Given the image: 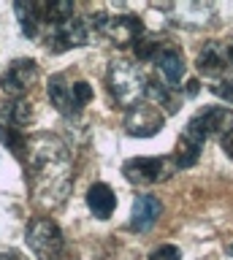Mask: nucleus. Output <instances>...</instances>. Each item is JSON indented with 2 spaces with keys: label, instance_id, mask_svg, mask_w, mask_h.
<instances>
[{
  "label": "nucleus",
  "instance_id": "22",
  "mask_svg": "<svg viewBox=\"0 0 233 260\" xmlns=\"http://www.w3.org/2000/svg\"><path fill=\"white\" fill-rule=\"evenodd\" d=\"M212 92L217 98H222V101L233 103V79H222V81H217V84H212Z\"/></svg>",
  "mask_w": 233,
  "mask_h": 260
},
{
  "label": "nucleus",
  "instance_id": "12",
  "mask_svg": "<svg viewBox=\"0 0 233 260\" xmlns=\"http://www.w3.org/2000/svg\"><path fill=\"white\" fill-rule=\"evenodd\" d=\"M87 206H90V211L98 219H109L117 209V195L109 184L98 182V184H92L90 190H87Z\"/></svg>",
  "mask_w": 233,
  "mask_h": 260
},
{
  "label": "nucleus",
  "instance_id": "15",
  "mask_svg": "<svg viewBox=\"0 0 233 260\" xmlns=\"http://www.w3.org/2000/svg\"><path fill=\"white\" fill-rule=\"evenodd\" d=\"M155 65L165 76L168 84H179L182 76H184V57L176 52V49H163V52L155 57Z\"/></svg>",
  "mask_w": 233,
  "mask_h": 260
},
{
  "label": "nucleus",
  "instance_id": "3",
  "mask_svg": "<svg viewBox=\"0 0 233 260\" xmlns=\"http://www.w3.org/2000/svg\"><path fill=\"white\" fill-rule=\"evenodd\" d=\"M49 101L62 117H76L92 101V87L87 81H68L65 73L49 79Z\"/></svg>",
  "mask_w": 233,
  "mask_h": 260
},
{
  "label": "nucleus",
  "instance_id": "19",
  "mask_svg": "<svg viewBox=\"0 0 233 260\" xmlns=\"http://www.w3.org/2000/svg\"><path fill=\"white\" fill-rule=\"evenodd\" d=\"M133 52H136V57H139V60H155V57L163 52V44H160L157 36L141 32V36L133 41Z\"/></svg>",
  "mask_w": 233,
  "mask_h": 260
},
{
  "label": "nucleus",
  "instance_id": "6",
  "mask_svg": "<svg viewBox=\"0 0 233 260\" xmlns=\"http://www.w3.org/2000/svg\"><path fill=\"white\" fill-rule=\"evenodd\" d=\"M230 125H233V111L230 109H222V106H206V109H201L195 117L187 122V127H184L182 136L204 144L209 136L225 133Z\"/></svg>",
  "mask_w": 233,
  "mask_h": 260
},
{
  "label": "nucleus",
  "instance_id": "23",
  "mask_svg": "<svg viewBox=\"0 0 233 260\" xmlns=\"http://www.w3.org/2000/svg\"><path fill=\"white\" fill-rule=\"evenodd\" d=\"M220 146H222V152H225V154H228V157L233 160V127L222 133V138H220Z\"/></svg>",
  "mask_w": 233,
  "mask_h": 260
},
{
  "label": "nucleus",
  "instance_id": "2",
  "mask_svg": "<svg viewBox=\"0 0 233 260\" xmlns=\"http://www.w3.org/2000/svg\"><path fill=\"white\" fill-rule=\"evenodd\" d=\"M25 241L38 260H62L65 255V236H62L60 225L49 217H36L27 225Z\"/></svg>",
  "mask_w": 233,
  "mask_h": 260
},
{
  "label": "nucleus",
  "instance_id": "16",
  "mask_svg": "<svg viewBox=\"0 0 233 260\" xmlns=\"http://www.w3.org/2000/svg\"><path fill=\"white\" fill-rule=\"evenodd\" d=\"M144 95L149 98V103L155 106H160V109H165V111H176V98L171 95V89H168L165 84H160V81H155V79H147V87H144Z\"/></svg>",
  "mask_w": 233,
  "mask_h": 260
},
{
  "label": "nucleus",
  "instance_id": "24",
  "mask_svg": "<svg viewBox=\"0 0 233 260\" xmlns=\"http://www.w3.org/2000/svg\"><path fill=\"white\" fill-rule=\"evenodd\" d=\"M0 260H25L19 252H0Z\"/></svg>",
  "mask_w": 233,
  "mask_h": 260
},
{
  "label": "nucleus",
  "instance_id": "4",
  "mask_svg": "<svg viewBox=\"0 0 233 260\" xmlns=\"http://www.w3.org/2000/svg\"><path fill=\"white\" fill-rule=\"evenodd\" d=\"M147 87V76L141 73L139 65L127 62V60H114L109 68V89L122 106H130L139 101V95H144Z\"/></svg>",
  "mask_w": 233,
  "mask_h": 260
},
{
  "label": "nucleus",
  "instance_id": "26",
  "mask_svg": "<svg viewBox=\"0 0 233 260\" xmlns=\"http://www.w3.org/2000/svg\"><path fill=\"white\" fill-rule=\"evenodd\" d=\"M225 54H228V62L233 65V46H230V49H225Z\"/></svg>",
  "mask_w": 233,
  "mask_h": 260
},
{
  "label": "nucleus",
  "instance_id": "11",
  "mask_svg": "<svg viewBox=\"0 0 233 260\" xmlns=\"http://www.w3.org/2000/svg\"><path fill=\"white\" fill-rule=\"evenodd\" d=\"M160 214H163V203H160L155 195H139V198L133 201V209H130V228L144 233L157 222Z\"/></svg>",
  "mask_w": 233,
  "mask_h": 260
},
{
  "label": "nucleus",
  "instance_id": "21",
  "mask_svg": "<svg viewBox=\"0 0 233 260\" xmlns=\"http://www.w3.org/2000/svg\"><path fill=\"white\" fill-rule=\"evenodd\" d=\"M149 260H182V252H179V247H174V244H163V247H157L152 252Z\"/></svg>",
  "mask_w": 233,
  "mask_h": 260
},
{
  "label": "nucleus",
  "instance_id": "1",
  "mask_svg": "<svg viewBox=\"0 0 233 260\" xmlns=\"http://www.w3.org/2000/svg\"><path fill=\"white\" fill-rule=\"evenodd\" d=\"M30 182L36 187L38 201L57 206L68 198L71 190V162L65 146L54 138H38L30 152Z\"/></svg>",
  "mask_w": 233,
  "mask_h": 260
},
{
  "label": "nucleus",
  "instance_id": "20",
  "mask_svg": "<svg viewBox=\"0 0 233 260\" xmlns=\"http://www.w3.org/2000/svg\"><path fill=\"white\" fill-rule=\"evenodd\" d=\"M0 141H3V146H9V152H14L17 157H22V154L27 152V138L14 127L0 125Z\"/></svg>",
  "mask_w": 233,
  "mask_h": 260
},
{
  "label": "nucleus",
  "instance_id": "13",
  "mask_svg": "<svg viewBox=\"0 0 233 260\" xmlns=\"http://www.w3.org/2000/svg\"><path fill=\"white\" fill-rule=\"evenodd\" d=\"M225 62H228V54H225V46L217 44V41H209L198 54V71L209 79L220 76L225 71Z\"/></svg>",
  "mask_w": 233,
  "mask_h": 260
},
{
  "label": "nucleus",
  "instance_id": "8",
  "mask_svg": "<svg viewBox=\"0 0 233 260\" xmlns=\"http://www.w3.org/2000/svg\"><path fill=\"white\" fill-rule=\"evenodd\" d=\"M84 44H87V24L82 19H76V16L52 24L49 32H46V46H49V52H54V54H62V52H68V49H76V46H84Z\"/></svg>",
  "mask_w": 233,
  "mask_h": 260
},
{
  "label": "nucleus",
  "instance_id": "5",
  "mask_svg": "<svg viewBox=\"0 0 233 260\" xmlns=\"http://www.w3.org/2000/svg\"><path fill=\"white\" fill-rule=\"evenodd\" d=\"M92 24L95 30L103 32L114 46H127L133 44L136 38L144 32V24L139 16H130V14H117V16H109L103 11H95L92 14Z\"/></svg>",
  "mask_w": 233,
  "mask_h": 260
},
{
  "label": "nucleus",
  "instance_id": "14",
  "mask_svg": "<svg viewBox=\"0 0 233 260\" xmlns=\"http://www.w3.org/2000/svg\"><path fill=\"white\" fill-rule=\"evenodd\" d=\"M14 11H17V19H19V27L27 38H36L38 36V27L44 24V16H41V3H33V0H17L14 3Z\"/></svg>",
  "mask_w": 233,
  "mask_h": 260
},
{
  "label": "nucleus",
  "instance_id": "9",
  "mask_svg": "<svg viewBox=\"0 0 233 260\" xmlns=\"http://www.w3.org/2000/svg\"><path fill=\"white\" fill-rule=\"evenodd\" d=\"M163 125H165L163 111L155 109L152 103H133L125 117V130L136 138H152L155 133H160Z\"/></svg>",
  "mask_w": 233,
  "mask_h": 260
},
{
  "label": "nucleus",
  "instance_id": "25",
  "mask_svg": "<svg viewBox=\"0 0 233 260\" xmlns=\"http://www.w3.org/2000/svg\"><path fill=\"white\" fill-rule=\"evenodd\" d=\"M187 95H190V98H192V95H198V81H195V79H190V81H187Z\"/></svg>",
  "mask_w": 233,
  "mask_h": 260
},
{
  "label": "nucleus",
  "instance_id": "7",
  "mask_svg": "<svg viewBox=\"0 0 233 260\" xmlns=\"http://www.w3.org/2000/svg\"><path fill=\"white\" fill-rule=\"evenodd\" d=\"M36 79H38V62L22 57V60H14L9 68L0 73V89L11 101H17V98H25V92L33 87Z\"/></svg>",
  "mask_w": 233,
  "mask_h": 260
},
{
  "label": "nucleus",
  "instance_id": "18",
  "mask_svg": "<svg viewBox=\"0 0 233 260\" xmlns=\"http://www.w3.org/2000/svg\"><path fill=\"white\" fill-rule=\"evenodd\" d=\"M201 149H204V144L192 141V138L182 136L179 144H176V152H174V160H176V168H192L201 157Z\"/></svg>",
  "mask_w": 233,
  "mask_h": 260
},
{
  "label": "nucleus",
  "instance_id": "10",
  "mask_svg": "<svg viewBox=\"0 0 233 260\" xmlns=\"http://www.w3.org/2000/svg\"><path fill=\"white\" fill-rule=\"evenodd\" d=\"M122 174L133 184H155L165 176V160L163 157H133L122 166Z\"/></svg>",
  "mask_w": 233,
  "mask_h": 260
},
{
  "label": "nucleus",
  "instance_id": "17",
  "mask_svg": "<svg viewBox=\"0 0 233 260\" xmlns=\"http://www.w3.org/2000/svg\"><path fill=\"white\" fill-rule=\"evenodd\" d=\"M3 117L9 119V125H17V127H22V125H27L30 119H33V106H30L25 98H17V101H6L3 103Z\"/></svg>",
  "mask_w": 233,
  "mask_h": 260
}]
</instances>
